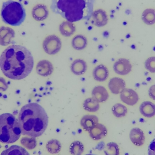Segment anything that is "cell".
Segmentation results:
<instances>
[{
	"label": "cell",
	"mask_w": 155,
	"mask_h": 155,
	"mask_svg": "<svg viewBox=\"0 0 155 155\" xmlns=\"http://www.w3.org/2000/svg\"><path fill=\"white\" fill-rule=\"evenodd\" d=\"M31 52L25 47L12 45L7 47L0 57V68L6 77L21 80L31 73L34 66Z\"/></svg>",
	"instance_id": "obj_1"
},
{
	"label": "cell",
	"mask_w": 155,
	"mask_h": 155,
	"mask_svg": "<svg viewBox=\"0 0 155 155\" xmlns=\"http://www.w3.org/2000/svg\"><path fill=\"white\" fill-rule=\"evenodd\" d=\"M18 121L23 135L35 138L41 136L45 132L49 119L41 106L37 103H31L21 108Z\"/></svg>",
	"instance_id": "obj_2"
},
{
	"label": "cell",
	"mask_w": 155,
	"mask_h": 155,
	"mask_svg": "<svg viewBox=\"0 0 155 155\" xmlns=\"http://www.w3.org/2000/svg\"><path fill=\"white\" fill-rule=\"evenodd\" d=\"M95 0H52L51 9L71 22L89 21Z\"/></svg>",
	"instance_id": "obj_3"
},
{
	"label": "cell",
	"mask_w": 155,
	"mask_h": 155,
	"mask_svg": "<svg viewBox=\"0 0 155 155\" xmlns=\"http://www.w3.org/2000/svg\"><path fill=\"white\" fill-rule=\"evenodd\" d=\"M21 131L18 120L9 113L0 115V142L13 143L20 138Z\"/></svg>",
	"instance_id": "obj_4"
},
{
	"label": "cell",
	"mask_w": 155,
	"mask_h": 155,
	"mask_svg": "<svg viewBox=\"0 0 155 155\" xmlns=\"http://www.w3.org/2000/svg\"><path fill=\"white\" fill-rule=\"evenodd\" d=\"M1 17L3 21L6 24L19 26L25 20V10L21 2L9 0L3 3Z\"/></svg>",
	"instance_id": "obj_5"
},
{
	"label": "cell",
	"mask_w": 155,
	"mask_h": 155,
	"mask_svg": "<svg viewBox=\"0 0 155 155\" xmlns=\"http://www.w3.org/2000/svg\"><path fill=\"white\" fill-rule=\"evenodd\" d=\"M61 39L55 35L47 36L43 43V47L45 51L50 55L58 53L61 50Z\"/></svg>",
	"instance_id": "obj_6"
},
{
	"label": "cell",
	"mask_w": 155,
	"mask_h": 155,
	"mask_svg": "<svg viewBox=\"0 0 155 155\" xmlns=\"http://www.w3.org/2000/svg\"><path fill=\"white\" fill-rule=\"evenodd\" d=\"M122 102L129 106H134L138 102L139 97L137 92L131 88L123 89L120 93Z\"/></svg>",
	"instance_id": "obj_7"
},
{
	"label": "cell",
	"mask_w": 155,
	"mask_h": 155,
	"mask_svg": "<svg viewBox=\"0 0 155 155\" xmlns=\"http://www.w3.org/2000/svg\"><path fill=\"white\" fill-rule=\"evenodd\" d=\"M132 64L130 61L124 58L118 59L114 65L115 72L119 75H127L132 71Z\"/></svg>",
	"instance_id": "obj_8"
},
{
	"label": "cell",
	"mask_w": 155,
	"mask_h": 155,
	"mask_svg": "<svg viewBox=\"0 0 155 155\" xmlns=\"http://www.w3.org/2000/svg\"><path fill=\"white\" fill-rule=\"evenodd\" d=\"M15 36V32L9 27H0V45L6 46L12 43V39Z\"/></svg>",
	"instance_id": "obj_9"
},
{
	"label": "cell",
	"mask_w": 155,
	"mask_h": 155,
	"mask_svg": "<svg viewBox=\"0 0 155 155\" xmlns=\"http://www.w3.org/2000/svg\"><path fill=\"white\" fill-rule=\"evenodd\" d=\"M91 18L92 23L97 27L104 26L108 22V17L106 12L102 9H98L93 12Z\"/></svg>",
	"instance_id": "obj_10"
},
{
	"label": "cell",
	"mask_w": 155,
	"mask_h": 155,
	"mask_svg": "<svg viewBox=\"0 0 155 155\" xmlns=\"http://www.w3.org/2000/svg\"><path fill=\"white\" fill-rule=\"evenodd\" d=\"M36 71L39 75L44 77H47L51 75L54 71L52 64L47 60H42L37 64Z\"/></svg>",
	"instance_id": "obj_11"
},
{
	"label": "cell",
	"mask_w": 155,
	"mask_h": 155,
	"mask_svg": "<svg viewBox=\"0 0 155 155\" xmlns=\"http://www.w3.org/2000/svg\"><path fill=\"white\" fill-rule=\"evenodd\" d=\"M32 15L36 21H42L45 20L49 15L47 6L41 4L37 5L33 8Z\"/></svg>",
	"instance_id": "obj_12"
},
{
	"label": "cell",
	"mask_w": 155,
	"mask_h": 155,
	"mask_svg": "<svg viewBox=\"0 0 155 155\" xmlns=\"http://www.w3.org/2000/svg\"><path fill=\"white\" fill-rule=\"evenodd\" d=\"M124 80L118 77L111 78L108 83V87L111 92L114 94H120L123 89L125 88Z\"/></svg>",
	"instance_id": "obj_13"
},
{
	"label": "cell",
	"mask_w": 155,
	"mask_h": 155,
	"mask_svg": "<svg viewBox=\"0 0 155 155\" xmlns=\"http://www.w3.org/2000/svg\"><path fill=\"white\" fill-rule=\"evenodd\" d=\"M92 97L98 103L106 102L109 97L108 92L104 87L97 86L93 88Z\"/></svg>",
	"instance_id": "obj_14"
},
{
	"label": "cell",
	"mask_w": 155,
	"mask_h": 155,
	"mask_svg": "<svg viewBox=\"0 0 155 155\" xmlns=\"http://www.w3.org/2000/svg\"><path fill=\"white\" fill-rule=\"evenodd\" d=\"M88 132L89 136L92 139L94 140H99L106 136L107 131L104 125L98 123Z\"/></svg>",
	"instance_id": "obj_15"
},
{
	"label": "cell",
	"mask_w": 155,
	"mask_h": 155,
	"mask_svg": "<svg viewBox=\"0 0 155 155\" xmlns=\"http://www.w3.org/2000/svg\"><path fill=\"white\" fill-rule=\"evenodd\" d=\"M130 138L132 143L137 146H141L144 143L145 137L143 132L140 128L136 127L131 130Z\"/></svg>",
	"instance_id": "obj_16"
},
{
	"label": "cell",
	"mask_w": 155,
	"mask_h": 155,
	"mask_svg": "<svg viewBox=\"0 0 155 155\" xmlns=\"http://www.w3.org/2000/svg\"><path fill=\"white\" fill-rule=\"evenodd\" d=\"M98 123V118L94 115L84 116L80 121V124L84 130L89 132Z\"/></svg>",
	"instance_id": "obj_17"
},
{
	"label": "cell",
	"mask_w": 155,
	"mask_h": 155,
	"mask_svg": "<svg viewBox=\"0 0 155 155\" xmlns=\"http://www.w3.org/2000/svg\"><path fill=\"white\" fill-rule=\"evenodd\" d=\"M93 76L96 81L104 82L107 80L109 76L108 69L103 64L97 65L93 71Z\"/></svg>",
	"instance_id": "obj_18"
},
{
	"label": "cell",
	"mask_w": 155,
	"mask_h": 155,
	"mask_svg": "<svg viewBox=\"0 0 155 155\" xmlns=\"http://www.w3.org/2000/svg\"><path fill=\"white\" fill-rule=\"evenodd\" d=\"M71 68L74 74L76 75H81L84 74L86 71L87 65L84 60L77 59L72 63Z\"/></svg>",
	"instance_id": "obj_19"
},
{
	"label": "cell",
	"mask_w": 155,
	"mask_h": 155,
	"mask_svg": "<svg viewBox=\"0 0 155 155\" xmlns=\"http://www.w3.org/2000/svg\"><path fill=\"white\" fill-rule=\"evenodd\" d=\"M139 109L140 113L145 117L150 118L155 115V104L150 101L143 102Z\"/></svg>",
	"instance_id": "obj_20"
},
{
	"label": "cell",
	"mask_w": 155,
	"mask_h": 155,
	"mask_svg": "<svg viewBox=\"0 0 155 155\" xmlns=\"http://www.w3.org/2000/svg\"><path fill=\"white\" fill-rule=\"evenodd\" d=\"M59 30L62 35L65 37H70L75 32L76 27L72 22L66 21L60 25Z\"/></svg>",
	"instance_id": "obj_21"
},
{
	"label": "cell",
	"mask_w": 155,
	"mask_h": 155,
	"mask_svg": "<svg viewBox=\"0 0 155 155\" xmlns=\"http://www.w3.org/2000/svg\"><path fill=\"white\" fill-rule=\"evenodd\" d=\"M1 155H30L28 152L21 147L12 145L3 151Z\"/></svg>",
	"instance_id": "obj_22"
},
{
	"label": "cell",
	"mask_w": 155,
	"mask_h": 155,
	"mask_svg": "<svg viewBox=\"0 0 155 155\" xmlns=\"http://www.w3.org/2000/svg\"><path fill=\"white\" fill-rule=\"evenodd\" d=\"M87 44V38L84 35H76L72 41L73 47L78 51L84 50L86 47Z\"/></svg>",
	"instance_id": "obj_23"
},
{
	"label": "cell",
	"mask_w": 155,
	"mask_h": 155,
	"mask_svg": "<svg viewBox=\"0 0 155 155\" xmlns=\"http://www.w3.org/2000/svg\"><path fill=\"white\" fill-rule=\"evenodd\" d=\"M83 107L87 112H96L99 109V104L93 97H89L84 101Z\"/></svg>",
	"instance_id": "obj_24"
},
{
	"label": "cell",
	"mask_w": 155,
	"mask_h": 155,
	"mask_svg": "<svg viewBox=\"0 0 155 155\" xmlns=\"http://www.w3.org/2000/svg\"><path fill=\"white\" fill-rule=\"evenodd\" d=\"M142 20L147 25H152L155 23V10L147 9L143 12Z\"/></svg>",
	"instance_id": "obj_25"
},
{
	"label": "cell",
	"mask_w": 155,
	"mask_h": 155,
	"mask_svg": "<svg viewBox=\"0 0 155 155\" xmlns=\"http://www.w3.org/2000/svg\"><path fill=\"white\" fill-rule=\"evenodd\" d=\"M46 149L51 154L59 153L61 149V145L60 141L56 139H52L47 142L46 145Z\"/></svg>",
	"instance_id": "obj_26"
},
{
	"label": "cell",
	"mask_w": 155,
	"mask_h": 155,
	"mask_svg": "<svg viewBox=\"0 0 155 155\" xmlns=\"http://www.w3.org/2000/svg\"><path fill=\"white\" fill-rule=\"evenodd\" d=\"M112 112L117 117H122L125 116L127 113L126 107L121 104H117L113 106Z\"/></svg>",
	"instance_id": "obj_27"
},
{
	"label": "cell",
	"mask_w": 155,
	"mask_h": 155,
	"mask_svg": "<svg viewBox=\"0 0 155 155\" xmlns=\"http://www.w3.org/2000/svg\"><path fill=\"white\" fill-rule=\"evenodd\" d=\"M84 151V146L81 142L76 141L72 143L70 152L73 155H81Z\"/></svg>",
	"instance_id": "obj_28"
},
{
	"label": "cell",
	"mask_w": 155,
	"mask_h": 155,
	"mask_svg": "<svg viewBox=\"0 0 155 155\" xmlns=\"http://www.w3.org/2000/svg\"><path fill=\"white\" fill-rule=\"evenodd\" d=\"M105 155H119V148L118 145L114 142L107 144L104 150Z\"/></svg>",
	"instance_id": "obj_29"
},
{
	"label": "cell",
	"mask_w": 155,
	"mask_h": 155,
	"mask_svg": "<svg viewBox=\"0 0 155 155\" xmlns=\"http://www.w3.org/2000/svg\"><path fill=\"white\" fill-rule=\"evenodd\" d=\"M146 69L152 73H155V57H151L147 59L145 62Z\"/></svg>",
	"instance_id": "obj_30"
},
{
	"label": "cell",
	"mask_w": 155,
	"mask_h": 155,
	"mask_svg": "<svg viewBox=\"0 0 155 155\" xmlns=\"http://www.w3.org/2000/svg\"><path fill=\"white\" fill-rule=\"evenodd\" d=\"M8 87V85L3 78L0 77V91H5Z\"/></svg>",
	"instance_id": "obj_31"
},
{
	"label": "cell",
	"mask_w": 155,
	"mask_h": 155,
	"mask_svg": "<svg viewBox=\"0 0 155 155\" xmlns=\"http://www.w3.org/2000/svg\"><path fill=\"white\" fill-rule=\"evenodd\" d=\"M148 155H155V138L151 142L148 147Z\"/></svg>",
	"instance_id": "obj_32"
},
{
	"label": "cell",
	"mask_w": 155,
	"mask_h": 155,
	"mask_svg": "<svg viewBox=\"0 0 155 155\" xmlns=\"http://www.w3.org/2000/svg\"><path fill=\"white\" fill-rule=\"evenodd\" d=\"M149 97L153 100H155V84L152 85L148 90Z\"/></svg>",
	"instance_id": "obj_33"
},
{
	"label": "cell",
	"mask_w": 155,
	"mask_h": 155,
	"mask_svg": "<svg viewBox=\"0 0 155 155\" xmlns=\"http://www.w3.org/2000/svg\"><path fill=\"white\" fill-rule=\"evenodd\" d=\"M85 155H96L93 154H86Z\"/></svg>",
	"instance_id": "obj_34"
}]
</instances>
